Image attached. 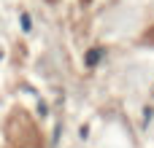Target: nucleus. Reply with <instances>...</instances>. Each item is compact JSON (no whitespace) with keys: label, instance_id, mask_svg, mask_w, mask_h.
<instances>
[{"label":"nucleus","instance_id":"obj_1","mask_svg":"<svg viewBox=\"0 0 154 148\" xmlns=\"http://www.w3.org/2000/svg\"><path fill=\"white\" fill-rule=\"evenodd\" d=\"M5 148H43V135L24 108H14L5 121Z\"/></svg>","mask_w":154,"mask_h":148}]
</instances>
